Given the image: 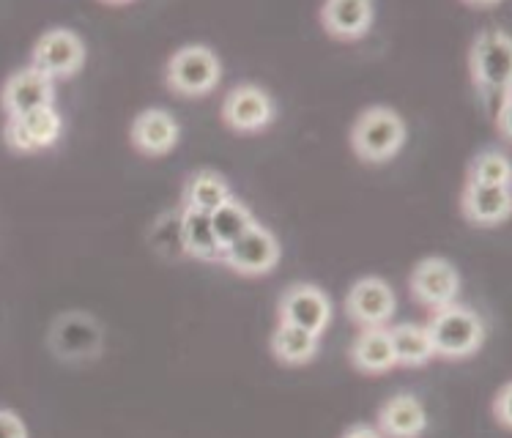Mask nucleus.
I'll use <instances>...</instances> for the list:
<instances>
[{
	"mask_svg": "<svg viewBox=\"0 0 512 438\" xmlns=\"http://www.w3.org/2000/svg\"><path fill=\"white\" fill-rule=\"evenodd\" d=\"M471 80L477 83L480 91L488 88H510L512 77V39L502 28L482 31L469 55Z\"/></svg>",
	"mask_w": 512,
	"mask_h": 438,
	"instance_id": "nucleus-4",
	"label": "nucleus"
},
{
	"mask_svg": "<svg viewBox=\"0 0 512 438\" xmlns=\"http://www.w3.org/2000/svg\"><path fill=\"white\" fill-rule=\"evenodd\" d=\"M53 102V80L44 77L42 72H36L33 66L17 69V72L6 80V85H3V107H6L9 118L33 113V110H42V107H53Z\"/></svg>",
	"mask_w": 512,
	"mask_h": 438,
	"instance_id": "nucleus-12",
	"label": "nucleus"
},
{
	"mask_svg": "<svg viewBox=\"0 0 512 438\" xmlns=\"http://www.w3.org/2000/svg\"><path fill=\"white\" fill-rule=\"evenodd\" d=\"M0 438H28L25 422L14 411H0Z\"/></svg>",
	"mask_w": 512,
	"mask_h": 438,
	"instance_id": "nucleus-25",
	"label": "nucleus"
},
{
	"mask_svg": "<svg viewBox=\"0 0 512 438\" xmlns=\"http://www.w3.org/2000/svg\"><path fill=\"white\" fill-rule=\"evenodd\" d=\"M398 299L387 280L381 277H362L351 285V291L345 296V313L362 329H376L387 326L395 315Z\"/></svg>",
	"mask_w": 512,
	"mask_h": 438,
	"instance_id": "nucleus-6",
	"label": "nucleus"
},
{
	"mask_svg": "<svg viewBox=\"0 0 512 438\" xmlns=\"http://www.w3.org/2000/svg\"><path fill=\"white\" fill-rule=\"evenodd\" d=\"M211 228H214V236L220 241L222 252L225 247H230L233 241L244 236L247 230L255 225V217H252V211L247 206H241L239 200H228V203H222L220 209L211 211Z\"/></svg>",
	"mask_w": 512,
	"mask_h": 438,
	"instance_id": "nucleus-23",
	"label": "nucleus"
},
{
	"mask_svg": "<svg viewBox=\"0 0 512 438\" xmlns=\"http://www.w3.org/2000/svg\"><path fill=\"white\" fill-rule=\"evenodd\" d=\"M222 77L220 55L206 44H184L181 50L170 55L165 66V80L181 96H206L211 94Z\"/></svg>",
	"mask_w": 512,
	"mask_h": 438,
	"instance_id": "nucleus-3",
	"label": "nucleus"
},
{
	"mask_svg": "<svg viewBox=\"0 0 512 438\" xmlns=\"http://www.w3.org/2000/svg\"><path fill=\"white\" fill-rule=\"evenodd\" d=\"M222 263H228L233 272L244 274V277L269 274L280 263V241L272 230H266L255 222L244 236H239L230 247H225Z\"/></svg>",
	"mask_w": 512,
	"mask_h": 438,
	"instance_id": "nucleus-5",
	"label": "nucleus"
},
{
	"mask_svg": "<svg viewBox=\"0 0 512 438\" xmlns=\"http://www.w3.org/2000/svg\"><path fill=\"white\" fill-rule=\"evenodd\" d=\"M351 362L362 373H387V370L398 365L387 326L362 329V332L356 334L354 345H351Z\"/></svg>",
	"mask_w": 512,
	"mask_h": 438,
	"instance_id": "nucleus-18",
	"label": "nucleus"
},
{
	"mask_svg": "<svg viewBox=\"0 0 512 438\" xmlns=\"http://www.w3.org/2000/svg\"><path fill=\"white\" fill-rule=\"evenodd\" d=\"M63 121L55 107H42L33 113L14 115L6 124V143L14 151H44L58 143Z\"/></svg>",
	"mask_w": 512,
	"mask_h": 438,
	"instance_id": "nucleus-11",
	"label": "nucleus"
},
{
	"mask_svg": "<svg viewBox=\"0 0 512 438\" xmlns=\"http://www.w3.org/2000/svg\"><path fill=\"white\" fill-rule=\"evenodd\" d=\"M178 239H181V250L198 258V261H222V247L214 228H211V217L206 211L184 209L178 211Z\"/></svg>",
	"mask_w": 512,
	"mask_h": 438,
	"instance_id": "nucleus-17",
	"label": "nucleus"
},
{
	"mask_svg": "<svg viewBox=\"0 0 512 438\" xmlns=\"http://www.w3.org/2000/svg\"><path fill=\"white\" fill-rule=\"evenodd\" d=\"M460 209L474 225H502L510 217L512 195L510 187H491V184H466Z\"/></svg>",
	"mask_w": 512,
	"mask_h": 438,
	"instance_id": "nucleus-15",
	"label": "nucleus"
},
{
	"mask_svg": "<svg viewBox=\"0 0 512 438\" xmlns=\"http://www.w3.org/2000/svg\"><path fill=\"white\" fill-rule=\"evenodd\" d=\"M471 184H491V187H510V162L502 151H480L469 162Z\"/></svg>",
	"mask_w": 512,
	"mask_h": 438,
	"instance_id": "nucleus-24",
	"label": "nucleus"
},
{
	"mask_svg": "<svg viewBox=\"0 0 512 438\" xmlns=\"http://www.w3.org/2000/svg\"><path fill=\"white\" fill-rule=\"evenodd\" d=\"M411 293L419 304H425L430 310H439L447 304H455L460 291V274L447 258H425L414 266V272L408 277Z\"/></svg>",
	"mask_w": 512,
	"mask_h": 438,
	"instance_id": "nucleus-9",
	"label": "nucleus"
},
{
	"mask_svg": "<svg viewBox=\"0 0 512 438\" xmlns=\"http://www.w3.org/2000/svg\"><path fill=\"white\" fill-rule=\"evenodd\" d=\"M85 63V44L69 28H53L47 31L33 47V69L42 72L50 80L58 77H69V74L80 72Z\"/></svg>",
	"mask_w": 512,
	"mask_h": 438,
	"instance_id": "nucleus-7",
	"label": "nucleus"
},
{
	"mask_svg": "<svg viewBox=\"0 0 512 438\" xmlns=\"http://www.w3.org/2000/svg\"><path fill=\"white\" fill-rule=\"evenodd\" d=\"M403 143H406V124L392 107H367L351 126V146L356 157L373 165L389 162L403 148Z\"/></svg>",
	"mask_w": 512,
	"mask_h": 438,
	"instance_id": "nucleus-2",
	"label": "nucleus"
},
{
	"mask_svg": "<svg viewBox=\"0 0 512 438\" xmlns=\"http://www.w3.org/2000/svg\"><path fill=\"white\" fill-rule=\"evenodd\" d=\"M389 340H392V351H395V362L406 367H419L433 359V345L425 332V326L419 324H398L389 329Z\"/></svg>",
	"mask_w": 512,
	"mask_h": 438,
	"instance_id": "nucleus-22",
	"label": "nucleus"
},
{
	"mask_svg": "<svg viewBox=\"0 0 512 438\" xmlns=\"http://www.w3.org/2000/svg\"><path fill=\"white\" fill-rule=\"evenodd\" d=\"M510 392L512 386L504 384L502 389H499V395H496V400H493V414H496V419L502 422V428H510L512 425V414H510Z\"/></svg>",
	"mask_w": 512,
	"mask_h": 438,
	"instance_id": "nucleus-26",
	"label": "nucleus"
},
{
	"mask_svg": "<svg viewBox=\"0 0 512 438\" xmlns=\"http://www.w3.org/2000/svg\"><path fill=\"white\" fill-rule=\"evenodd\" d=\"M425 332L433 345V354L444 359H463L477 354L485 340L482 318L463 304H447L439 310H430Z\"/></svg>",
	"mask_w": 512,
	"mask_h": 438,
	"instance_id": "nucleus-1",
	"label": "nucleus"
},
{
	"mask_svg": "<svg viewBox=\"0 0 512 438\" xmlns=\"http://www.w3.org/2000/svg\"><path fill=\"white\" fill-rule=\"evenodd\" d=\"M277 315H280V324L299 326L304 332L321 337L332 321V302L321 288L299 282L283 293V299L277 304Z\"/></svg>",
	"mask_w": 512,
	"mask_h": 438,
	"instance_id": "nucleus-8",
	"label": "nucleus"
},
{
	"mask_svg": "<svg viewBox=\"0 0 512 438\" xmlns=\"http://www.w3.org/2000/svg\"><path fill=\"white\" fill-rule=\"evenodd\" d=\"M272 354L283 365H307L318 354V337L299 326L280 324L272 334Z\"/></svg>",
	"mask_w": 512,
	"mask_h": 438,
	"instance_id": "nucleus-21",
	"label": "nucleus"
},
{
	"mask_svg": "<svg viewBox=\"0 0 512 438\" xmlns=\"http://www.w3.org/2000/svg\"><path fill=\"white\" fill-rule=\"evenodd\" d=\"M53 345L55 354L63 359H85V356L99 354V345H102V329L96 321H91L88 315L80 318V332H72L69 318L63 315L61 321L53 329Z\"/></svg>",
	"mask_w": 512,
	"mask_h": 438,
	"instance_id": "nucleus-19",
	"label": "nucleus"
},
{
	"mask_svg": "<svg viewBox=\"0 0 512 438\" xmlns=\"http://www.w3.org/2000/svg\"><path fill=\"white\" fill-rule=\"evenodd\" d=\"M318 17H321V25L335 39L351 42V39H359L370 31L376 9L370 0H329L321 6Z\"/></svg>",
	"mask_w": 512,
	"mask_h": 438,
	"instance_id": "nucleus-14",
	"label": "nucleus"
},
{
	"mask_svg": "<svg viewBox=\"0 0 512 438\" xmlns=\"http://www.w3.org/2000/svg\"><path fill=\"white\" fill-rule=\"evenodd\" d=\"M378 428L381 436L417 438L428 428V414L414 395H395L378 411Z\"/></svg>",
	"mask_w": 512,
	"mask_h": 438,
	"instance_id": "nucleus-16",
	"label": "nucleus"
},
{
	"mask_svg": "<svg viewBox=\"0 0 512 438\" xmlns=\"http://www.w3.org/2000/svg\"><path fill=\"white\" fill-rule=\"evenodd\" d=\"M222 121L233 132H261L274 121L272 96L266 94L261 85H236L222 102Z\"/></svg>",
	"mask_w": 512,
	"mask_h": 438,
	"instance_id": "nucleus-10",
	"label": "nucleus"
},
{
	"mask_svg": "<svg viewBox=\"0 0 512 438\" xmlns=\"http://www.w3.org/2000/svg\"><path fill=\"white\" fill-rule=\"evenodd\" d=\"M343 438H384V436H381V430L370 428V425H354V428L345 430Z\"/></svg>",
	"mask_w": 512,
	"mask_h": 438,
	"instance_id": "nucleus-27",
	"label": "nucleus"
},
{
	"mask_svg": "<svg viewBox=\"0 0 512 438\" xmlns=\"http://www.w3.org/2000/svg\"><path fill=\"white\" fill-rule=\"evenodd\" d=\"M228 200H233L228 181L220 173H214V170H195L184 181V206L187 209L211 214V211H217Z\"/></svg>",
	"mask_w": 512,
	"mask_h": 438,
	"instance_id": "nucleus-20",
	"label": "nucleus"
},
{
	"mask_svg": "<svg viewBox=\"0 0 512 438\" xmlns=\"http://www.w3.org/2000/svg\"><path fill=\"white\" fill-rule=\"evenodd\" d=\"M181 137L176 115L162 107H148L132 121V143L148 157H162L173 151Z\"/></svg>",
	"mask_w": 512,
	"mask_h": 438,
	"instance_id": "nucleus-13",
	"label": "nucleus"
}]
</instances>
